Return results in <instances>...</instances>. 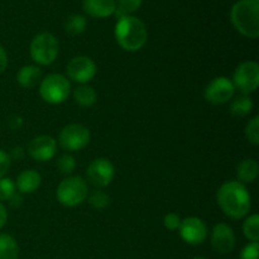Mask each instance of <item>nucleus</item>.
Wrapping results in <instances>:
<instances>
[{
	"label": "nucleus",
	"mask_w": 259,
	"mask_h": 259,
	"mask_svg": "<svg viewBox=\"0 0 259 259\" xmlns=\"http://www.w3.org/2000/svg\"><path fill=\"white\" fill-rule=\"evenodd\" d=\"M234 93L235 88L233 85V81L225 76H219L207 83L204 91V96L209 103L214 104V105H223L232 100Z\"/></svg>",
	"instance_id": "10"
},
{
	"label": "nucleus",
	"mask_w": 259,
	"mask_h": 259,
	"mask_svg": "<svg viewBox=\"0 0 259 259\" xmlns=\"http://www.w3.org/2000/svg\"><path fill=\"white\" fill-rule=\"evenodd\" d=\"M15 184L12 179L3 177L0 179V202L9 201L10 197L15 194Z\"/></svg>",
	"instance_id": "28"
},
{
	"label": "nucleus",
	"mask_w": 259,
	"mask_h": 259,
	"mask_svg": "<svg viewBox=\"0 0 259 259\" xmlns=\"http://www.w3.org/2000/svg\"><path fill=\"white\" fill-rule=\"evenodd\" d=\"M82 7L90 17L108 18L115 13V0H83Z\"/></svg>",
	"instance_id": "15"
},
{
	"label": "nucleus",
	"mask_w": 259,
	"mask_h": 259,
	"mask_svg": "<svg viewBox=\"0 0 259 259\" xmlns=\"http://www.w3.org/2000/svg\"><path fill=\"white\" fill-rule=\"evenodd\" d=\"M233 85L239 89L244 95L254 93L259 85V66L254 61L240 63L233 76Z\"/></svg>",
	"instance_id": "8"
},
{
	"label": "nucleus",
	"mask_w": 259,
	"mask_h": 259,
	"mask_svg": "<svg viewBox=\"0 0 259 259\" xmlns=\"http://www.w3.org/2000/svg\"><path fill=\"white\" fill-rule=\"evenodd\" d=\"M29 52L35 63L40 66H50L57 60L60 43L52 33H39L30 42Z\"/></svg>",
	"instance_id": "5"
},
{
	"label": "nucleus",
	"mask_w": 259,
	"mask_h": 259,
	"mask_svg": "<svg viewBox=\"0 0 259 259\" xmlns=\"http://www.w3.org/2000/svg\"><path fill=\"white\" fill-rule=\"evenodd\" d=\"M253 108H254V104H253L250 96L242 94L233 99L229 105V111L232 115L237 116V118H244L252 113Z\"/></svg>",
	"instance_id": "19"
},
{
	"label": "nucleus",
	"mask_w": 259,
	"mask_h": 259,
	"mask_svg": "<svg viewBox=\"0 0 259 259\" xmlns=\"http://www.w3.org/2000/svg\"><path fill=\"white\" fill-rule=\"evenodd\" d=\"M57 152V142L51 136L35 137L28 146V153L38 162L51 161Z\"/></svg>",
	"instance_id": "13"
},
{
	"label": "nucleus",
	"mask_w": 259,
	"mask_h": 259,
	"mask_svg": "<svg viewBox=\"0 0 259 259\" xmlns=\"http://www.w3.org/2000/svg\"><path fill=\"white\" fill-rule=\"evenodd\" d=\"M13 123H15L17 124V125H15V129H19L20 126H22V118H20V116H18V115H14L12 118V120H10V124H13Z\"/></svg>",
	"instance_id": "36"
},
{
	"label": "nucleus",
	"mask_w": 259,
	"mask_h": 259,
	"mask_svg": "<svg viewBox=\"0 0 259 259\" xmlns=\"http://www.w3.org/2000/svg\"><path fill=\"white\" fill-rule=\"evenodd\" d=\"M40 175L35 169H25L18 176L15 187L20 194H33L40 186Z\"/></svg>",
	"instance_id": "16"
},
{
	"label": "nucleus",
	"mask_w": 259,
	"mask_h": 259,
	"mask_svg": "<svg viewBox=\"0 0 259 259\" xmlns=\"http://www.w3.org/2000/svg\"><path fill=\"white\" fill-rule=\"evenodd\" d=\"M96 71L98 68H96L95 62L88 56L73 57L66 66V72H67L68 77L81 85H86L88 82H90L95 77Z\"/></svg>",
	"instance_id": "11"
},
{
	"label": "nucleus",
	"mask_w": 259,
	"mask_h": 259,
	"mask_svg": "<svg viewBox=\"0 0 259 259\" xmlns=\"http://www.w3.org/2000/svg\"><path fill=\"white\" fill-rule=\"evenodd\" d=\"M142 0H115V14L118 18L126 17L141 8Z\"/></svg>",
	"instance_id": "24"
},
{
	"label": "nucleus",
	"mask_w": 259,
	"mask_h": 259,
	"mask_svg": "<svg viewBox=\"0 0 259 259\" xmlns=\"http://www.w3.org/2000/svg\"><path fill=\"white\" fill-rule=\"evenodd\" d=\"M211 245L215 252L220 254L230 253L235 247V235L232 228L224 223H219L214 227L211 232Z\"/></svg>",
	"instance_id": "14"
},
{
	"label": "nucleus",
	"mask_w": 259,
	"mask_h": 259,
	"mask_svg": "<svg viewBox=\"0 0 259 259\" xmlns=\"http://www.w3.org/2000/svg\"><path fill=\"white\" fill-rule=\"evenodd\" d=\"M243 233L245 238L250 242H258L259 240V217L257 214L250 215L247 218L243 224Z\"/></svg>",
	"instance_id": "23"
},
{
	"label": "nucleus",
	"mask_w": 259,
	"mask_h": 259,
	"mask_svg": "<svg viewBox=\"0 0 259 259\" xmlns=\"http://www.w3.org/2000/svg\"><path fill=\"white\" fill-rule=\"evenodd\" d=\"M8 66V53L7 51L4 50L2 45H0V73L4 72L7 70Z\"/></svg>",
	"instance_id": "32"
},
{
	"label": "nucleus",
	"mask_w": 259,
	"mask_h": 259,
	"mask_svg": "<svg viewBox=\"0 0 259 259\" xmlns=\"http://www.w3.org/2000/svg\"><path fill=\"white\" fill-rule=\"evenodd\" d=\"M89 204L91 205V207L96 210H103L110 204V197L106 192L101 191V190H95V191L91 192L90 195H88Z\"/></svg>",
	"instance_id": "25"
},
{
	"label": "nucleus",
	"mask_w": 259,
	"mask_h": 259,
	"mask_svg": "<svg viewBox=\"0 0 259 259\" xmlns=\"http://www.w3.org/2000/svg\"><path fill=\"white\" fill-rule=\"evenodd\" d=\"M10 159H17V161H20V159L24 157V149L22 147H14V148L10 151L9 154Z\"/></svg>",
	"instance_id": "33"
},
{
	"label": "nucleus",
	"mask_w": 259,
	"mask_h": 259,
	"mask_svg": "<svg viewBox=\"0 0 259 259\" xmlns=\"http://www.w3.org/2000/svg\"><path fill=\"white\" fill-rule=\"evenodd\" d=\"M220 209L232 219H242L249 212L252 200L245 185L239 181H228L217 192Z\"/></svg>",
	"instance_id": "1"
},
{
	"label": "nucleus",
	"mask_w": 259,
	"mask_h": 259,
	"mask_svg": "<svg viewBox=\"0 0 259 259\" xmlns=\"http://www.w3.org/2000/svg\"><path fill=\"white\" fill-rule=\"evenodd\" d=\"M90 131L82 124H68L63 126L58 136L61 147L67 152H77L90 143Z\"/></svg>",
	"instance_id": "7"
},
{
	"label": "nucleus",
	"mask_w": 259,
	"mask_h": 259,
	"mask_svg": "<svg viewBox=\"0 0 259 259\" xmlns=\"http://www.w3.org/2000/svg\"><path fill=\"white\" fill-rule=\"evenodd\" d=\"M259 174V166L257 161L253 158H245L238 164L237 176L240 184H252L257 180Z\"/></svg>",
	"instance_id": "18"
},
{
	"label": "nucleus",
	"mask_w": 259,
	"mask_h": 259,
	"mask_svg": "<svg viewBox=\"0 0 259 259\" xmlns=\"http://www.w3.org/2000/svg\"><path fill=\"white\" fill-rule=\"evenodd\" d=\"M114 33L118 45L128 52H137L142 50L148 39L146 24L133 15L119 18Z\"/></svg>",
	"instance_id": "2"
},
{
	"label": "nucleus",
	"mask_w": 259,
	"mask_h": 259,
	"mask_svg": "<svg viewBox=\"0 0 259 259\" xmlns=\"http://www.w3.org/2000/svg\"><path fill=\"white\" fill-rule=\"evenodd\" d=\"M7 220H8L7 209H5L4 205L0 202V230L5 227V224H7Z\"/></svg>",
	"instance_id": "35"
},
{
	"label": "nucleus",
	"mask_w": 259,
	"mask_h": 259,
	"mask_svg": "<svg viewBox=\"0 0 259 259\" xmlns=\"http://www.w3.org/2000/svg\"><path fill=\"white\" fill-rule=\"evenodd\" d=\"M192 259H206V258H202V257H195V258H192Z\"/></svg>",
	"instance_id": "37"
},
{
	"label": "nucleus",
	"mask_w": 259,
	"mask_h": 259,
	"mask_svg": "<svg viewBox=\"0 0 259 259\" xmlns=\"http://www.w3.org/2000/svg\"><path fill=\"white\" fill-rule=\"evenodd\" d=\"M96 93L91 86L81 85L73 90V100L82 108H90L96 103Z\"/></svg>",
	"instance_id": "20"
},
{
	"label": "nucleus",
	"mask_w": 259,
	"mask_h": 259,
	"mask_svg": "<svg viewBox=\"0 0 259 259\" xmlns=\"http://www.w3.org/2000/svg\"><path fill=\"white\" fill-rule=\"evenodd\" d=\"M89 195V187L81 176H70L60 182L56 196L60 204L66 207H75L81 205Z\"/></svg>",
	"instance_id": "4"
},
{
	"label": "nucleus",
	"mask_w": 259,
	"mask_h": 259,
	"mask_svg": "<svg viewBox=\"0 0 259 259\" xmlns=\"http://www.w3.org/2000/svg\"><path fill=\"white\" fill-rule=\"evenodd\" d=\"M181 218L177 214H175V212H169V214H167L163 219L164 227H166V229L171 230V232L179 230L180 227H181Z\"/></svg>",
	"instance_id": "30"
},
{
	"label": "nucleus",
	"mask_w": 259,
	"mask_h": 259,
	"mask_svg": "<svg viewBox=\"0 0 259 259\" xmlns=\"http://www.w3.org/2000/svg\"><path fill=\"white\" fill-rule=\"evenodd\" d=\"M86 18L81 14H72L65 20V30L70 35H78L86 29Z\"/></svg>",
	"instance_id": "22"
},
{
	"label": "nucleus",
	"mask_w": 259,
	"mask_h": 259,
	"mask_svg": "<svg viewBox=\"0 0 259 259\" xmlns=\"http://www.w3.org/2000/svg\"><path fill=\"white\" fill-rule=\"evenodd\" d=\"M180 235L190 245L202 244L207 239V227L199 218H186L181 222Z\"/></svg>",
	"instance_id": "12"
},
{
	"label": "nucleus",
	"mask_w": 259,
	"mask_h": 259,
	"mask_svg": "<svg viewBox=\"0 0 259 259\" xmlns=\"http://www.w3.org/2000/svg\"><path fill=\"white\" fill-rule=\"evenodd\" d=\"M245 137L253 146L259 144V116H254L250 119L245 125Z\"/></svg>",
	"instance_id": "26"
},
{
	"label": "nucleus",
	"mask_w": 259,
	"mask_h": 259,
	"mask_svg": "<svg viewBox=\"0 0 259 259\" xmlns=\"http://www.w3.org/2000/svg\"><path fill=\"white\" fill-rule=\"evenodd\" d=\"M115 176L113 163L108 158H96L86 169V179L96 189L109 186Z\"/></svg>",
	"instance_id": "9"
},
{
	"label": "nucleus",
	"mask_w": 259,
	"mask_h": 259,
	"mask_svg": "<svg viewBox=\"0 0 259 259\" xmlns=\"http://www.w3.org/2000/svg\"><path fill=\"white\" fill-rule=\"evenodd\" d=\"M10 162H12V159H10L9 154L0 149V179L5 177V175L8 174L10 168Z\"/></svg>",
	"instance_id": "31"
},
{
	"label": "nucleus",
	"mask_w": 259,
	"mask_h": 259,
	"mask_svg": "<svg viewBox=\"0 0 259 259\" xmlns=\"http://www.w3.org/2000/svg\"><path fill=\"white\" fill-rule=\"evenodd\" d=\"M19 245L9 234H0V259H18Z\"/></svg>",
	"instance_id": "21"
},
{
	"label": "nucleus",
	"mask_w": 259,
	"mask_h": 259,
	"mask_svg": "<svg viewBox=\"0 0 259 259\" xmlns=\"http://www.w3.org/2000/svg\"><path fill=\"white\" fill-rule=\"evenodd\" d=\"M230 19L235 29L248 38L259 35V0H239L230 10Z\"/></svg>",
	"instance_id": "3"
},
{
	"label": "nucleus",
	"mask_w": 259,
	"mask_h": 259,
	"mask_svg": "<svg viewBox=\"0 0 259 259\" xmlns=\"http://www.w3.org/2000/svg\"><path fill=\"white\" fill-rule=\"evenodd\" d=\"M56 166H57V168L60 169L61 174L71 175L76 168V161L71 154L65 153L62 154V156L58 157Z\"/></svg>",
	"instance_id": "27"
},
{
	"label": "nucleus",
	"mask_w": 259,
	"mask_h": 259,
	"mask_svg": "<svg viewBox=\"0 0 259 259\" xmlns=\"http://www.w3.org/2000/svg\"><path fill=\"white\" fill-rule=\"evenodd\" d=\"M258 242H250L242 249L239 259H258Z\"/></svg>",
	"instance_id": "29"
},
{
	"label": "nucleus",
	"mask_w": 259,
	"mask_h": 259,
	"mask_svg": "<svg viewBox=\"0 0 259 259\" xmlns=\"http://www.w3.org/2000/svg\"><path fill=\"white\" fill-rule=\"evenodd\" d=\"M9 202L10 205H12V207H19L23 202L22 194H20V192H15V194L10 197Z\"/></svg>",
	"instance_id": "34"
},
{
	"label": "nucleus",
	"mask_w": 259,
	"mask_h": 259,
	"mask_svg": "<svg viewBox=\"0 0 259 259\" xmlns=\"http://www.w3.org/2000/svg\"><path fill=\"white\" fill-rule=\"evenodd\" d=\"M71 93V83L67 77L61 73H51L46 76L39 85L40 98L48 104L58 105L67 100Z\"/></svg>",
	"instance_id": "6"
},
{
	"label": "nucleus",
	"mask_w": 259,
	"mask_h": 259,
	"mask_svg": "<svg viewBox=\"0 0 259 259\" xmlns=\"http://www.w3.org/2000/svg\"><path fill=\"white\" fill-rule=\"evenodd\" d=\"M17 81L22 88L33 89L42 81V71L37 66H23L17 73Z\"/></svg>",
	"instance_id": "17"
}]
</instances>
